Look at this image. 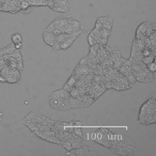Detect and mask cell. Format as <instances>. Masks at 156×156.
<instances>
[{"mask_svg": "<svg viewBox=\"0 0 156 156\" xmlns=\"http://www.w3.org/2000/svg\"><path fill=\"white\" fill-rule=\"evenodd\" d=\"M21 122L26 125L37 136L48 142L60 144L59 139L52 131L55 120L43 116L36 108L33 109Z\"/></svg>", "mask_w": 156, "mask_h": 156, "instance_id": "cell-1", "label": "cell"}, {"mask_svg": "<svg viewBox=\"0 0 156 156\" xmlns=\"http://www.w3.org/2000/svg\"><path fill=\"white\" fill-rule=\"evenodd\" d=\"M83 29L82 25L69 16H60L53 21L45 29L54 34L66 33L77 37Z\"/></svg>", "mask_w": 156, "mask_h": 156, "instance_id": "cell-2", "label": "cell"}, {"mask_svg": "<svg viewBox=\"0 0 156 156\" xmlns=\"http://www.w3.org/2000/svg\"><path fill=\"white\" fill-rule=\"evenodd\" d=\"M49 105L54 110H67L74 108H82L83 104L77 98L73 97L65 89L54 91L48 99Z\"/></svg>", "mask_w": 156, "mask_h": 156, "instance_id": "cell-3", "label": "cell"}, {"mask_svg": "<svg viewBox=\"0 0 156 156\" xmlns=\"http://www.w3.org/2000/svg\"><path fill=\"white\" fill-rule=\"evenodd\" d=\"M109 149L118 155H135L138 154L135 143L123 133H114V138Z\"/></svg>", "mask_w": 156, "mask_h": 156, "instance_id": "cell-4", "label": "cell"}, {"mask_svg": "<svg viewBox=\"0 0 156 156\" xmlns=\"http://www.w3.org/2000/svg\"><path fill=\"white\" fill-rule=\"evenodd\" d=\"M155 96L154 94L141 106L137 121L138 123L143 125L154 124L155 122Z\"/></svg>", "mask_w": 156, "mask_h": 156, "instance_id": "cell-5", "label": "cell"}, {"mask_svg": "<svg viewBox=\"0 0 156 156\" xmlns=\"http://www.w3.org/2000/svg\"><path fill=\"white\" fill-rule=\"evenodd\" d=\"M91 138L94 142L109 149L114 138V133L109 129L99 128L92 133Z\"/></svg>", "mask_w": 156, "mask_h": 156, "instance_id": "cell-6", "label": "cell"}, {"mask_svg": "<svg viewBox=\"0 0 156 156\" xmlns=\"http://www.w3.org/2000/svg\"><path fill=\"white\" fill-rule=\"evenodd\" d=\"M66 155H76V156H89V155H101V154L93 149V147L83 146L82 147L74 149L69 151L66 153Z\"/></svg>", "mask_w": 156, "mask_h": 156, "instance_id": "cell-7", "label": "cell"}, {"mask_svg": "<svg viewBox=\"0 0 156 156\" xmlns=\"http://www.w3.org/2000/svg\"><path fill=\"white\" fill-rule=\"evenodd\" d=\"M109 17H104L99 18L96 23L95 28H107L111 29L113 25V20L112 18L108 19Z\"/></svg>", "mask_w": 156, "mask_h": 156, "instance_id": "cell-8", "label": "cell"}, {"mask_svg": "<svg viewBox=\"0 0 156 156\" xmlns=\"http://www.w3.org/2000/svg\"><path fill=\"white\" fill-rule=\"evenodd\" d=\"M43 38L47 44L51 46L54 41L55 34L52 32L44 30L43 34Z\"/></svg>", "mask_w": 156, "mask_h": 156, "instance_id": "cell-9", "label": "cell"}, {"mask_svg": "<svg viewBox=\"0 0 156 156\" xmlns=\"http://www.w3.org/2000/svg\"><path fill=\"white\" fill-rule=\"evenodd\" d=\"M82 123L81 121H74V127H73V130H74V133L81 137L83 138V135H82V130H81V126H82Z\"/></svg>", "mask_w": 156, "mask_h": 156, "instance_id": "cell-10", "label": "cell"}, {"mask_svg": "<svg viewBox=\"0 0 156 156\" xmlns=\"http://www.w3.org/2000/svg\"><path fill=\"white\" fill-rule=\"evenodd\" d=\"M77 37H70L68 38L66 40L63 41L61 44H60V49H68L74 42V41L76 40Z\"/></svg>", "mask_w": 156, "mask_h": 156, "instance_id": "cell-11", "label": "cell"}, {"mask_svg": "<svg viewBox=\"0 0 156 156\" xmlns=\"http://www.w3.org/2000/svg\"><path fill=\"white\" fill-rule=\"evenodd\" d=\"M12 41L13 44L20 43L23 42V38L20 34L15 33L12 35Z\"/></svg>", "mask_w": 156, "mask_h": 156, "instance_id": "cell-12", "label": "cell"}, {"mask_svg": "<svg viewBox=\"0 0 156 156\" xmlns=\"http://www.w3.org/2000/svg\"><path fill=\"white\" fill-rule=\"evenodd\" d=\"M146 65V68H147V69L152 73H155V71H156V65H155V62H152L147 65Z\"/></svg>", "mask_w": 156, "mask_h": 156, "instance_id": "cell-13", "label": "cell"}, {"mask_svg": "<svg viewBox=\"0 0 156 156\" xmlns=\"http://www.w3.org/2000/svg\"><path fill=\"white\" fill-rule=\"evenodd\" d=\"M22 46H23L22 43H18V44H14V46H15V49H18V50H20V49L22 48Z\"/></svg>", "mask_w": 156, "mask_h": 156, "instance_id": "cell-14", "label": "cell"}, {"mask_svg": "<svg viewBox=\"0 0 156 156\" xmlns=\"http://www.w3.org/2000/svg\"><path fill=\"white\" fill-rule=\"evenodd\" d=\"M2 116H3V114H2V113L0 111V125H1V122H2Z\"/></svg>", "mask_w": 156, "mask_h": 156, "instance_id": "cell-15", "label": "cell"}]
</instances>
